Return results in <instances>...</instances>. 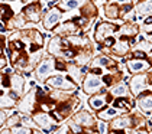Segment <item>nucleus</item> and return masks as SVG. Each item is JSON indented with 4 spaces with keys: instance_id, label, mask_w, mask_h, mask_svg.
Returning <instances> with one entry per match:
<instances>
[{
    "instance_id": "nucleus-1",
    "label": "nucleus",
    "mask_w": 152,
    "mask_h": 134,
    "mask_svg": "<svg viewBox=\"0 0 152 134\" xmlns=\"http://www.w3.org/2000/svg\"><path fill=\"white\" fill-rule=\"evenodd\" d=\"M100 84L101 82L96 78V77L90 75V77H87V79H85L84 88H85V91H87V92H94V91H97V89H99Z\"/></svg>"
},
{
    "instance_id": "nucleus-2",
    "label": "nucleus",
    "mask_w": 152,
    "mask_h": 134,
    "mask_svg": "<svg viewBox=\"0 0 152 134\" xmlns=\"http://www.w3.org/2000/svg\"><path fill=\"white\" fill-rule=\"evenodd\" d=\"M77 123H80L81 125H93L94 124V120L93 117H90V114L88 113H85V111H81V113H78L75 118H74Z\"/></svg>"
},
{
    "instance_id": "nucleus-3",
    "label": "nucleus",
    "mask_w": 152,
    "mask_h": 134,
    "mask_svg": "<svg viewBox=\"0 0 152 134\" xmlns=\"http://www.w3.org/2000/svg\"><path fill=\"white\" fill-rule=\"evenodd\" d=\"M60 17H61V12H60V10H52L49 15L47 16V19H45V28H47V29H51V28L60 20Z\"/></svg>"
},
{
    "instance_id": "nucleus-4",
    "label": "nucleus",
    "mask_w": 152,
    "mask_h": 134,
    "mask_svg": "<svg viewBox=\"0 0 152 134\" xmlns=\"http://www.w3.org/2000/svg\"><path fill=\"white\" fill-rule=\"evenodd\" d=\"M25 13H26V16L29 17V19H32V20H38L39 19V9H38V4H29L26 9H25Z\"/></svg>"
},
{
    "instance_id": "nucleus-5",
    "label": "nucleus",
    "mask_w": 152,
    "mask_h": 134,
    "mask_svg": "<svg viewBox=\"0 0 152 134\" xmlns=\"http://www.w3.org/2000/svg\"><path fill=\"white\" fill-rule=\"evenodd\" d=\"M145 81H146V78L143 77V75H141V77H135L133 79H132V89H133V92L138 94L143 86H145Z\"/></svg>"
},
{
    "instance_id": "nucleus-6",
    "label": "nucleus",
    "mask_w": 152,
    "mask_h": 134,
    "mask_svg": "<svg viewBox=\"0 0 152 134\" xmlns=\"http://www.w3.org/2000/svg\"><path fill=\"white\" fill-rule=\"evenodd\" d=\"M48 82H49L52 86H58V88H71V86H72L71 84H65L64 78H61V77H55V78H51Z\"/></svg>"
},
{
    "instance_id": "nucleus-7",
    "label": "nucleus",
    "mask_w": 152,
    "mask_h": 134,
    "mask_svg": "<svg viewBox=\"0 0 152 134\" xmlns=\"http://www.w3.org/2000/svg\"><path fill=\"white\" fill-rule=\"evenodd\" d=\"M51 61H45L41 67H39V69H38V77L39 78H45V75H48L51 72Z\"/></svg>"
},
{
    "instance_id": "nucleus-8",
    "label": "nucleus",
    "mask_w": 152,
    "mask_h": 134,
    "mask_svg": "<svg viewBox=\"0 0 152 134\" xmlns=\"http://www.w3.org/2000/svg\"><path fill=\"white\" fill-rule=\"evenodd\" d=\"M90 104H91V107H93V108L100 110L101 107L104 105V100L100 98V97H94V98H91V100H90Z\"/></svg>"
},
{
    "instance_id": "nucleus-9",
    "label": "nucleus",
    "mask_w": 152,
    "mask_h": 134,
    "mask_svg": "<svg viewBox=\"0 0 152 134\" xmlns=\"http://www.w3.org/2000/svg\"><path fill=\"white\" fill-rule=\"evenodd\" d=\"M36 121L42 125V127H48L51 124V120L48 116H45V114H39V116H36Z\"/></svg>"
},
{
    "instance_id": "nucleus-10",
    "label": "nucleus",
    "mask_w": 152,
    "mask_h": 134,
    "mask_svg": "<svg viewBox=\"0 0 152 134\" xmlns=\"http://www.w3.org/2000/svg\"><path fill=\"white\" fill-rule=\"evenodd\" d=\"M80 3H81L80 0H65V1L61 3V6L65 7V9H74V7L80 6Z\"/></svg>"
},
{
    "instance_id": "nucleus-11",
    "label": "nucleus",
    "mask_w": 152,
    "mask_h": 134,
    "mask_svg": "<svg viewBox=\"0 0 152 134\" xmlns=\"http://www.w3.org/2000/svg\"><path fill=\"white\" fill-rule=\"evenodd\" d=\"M139 105L143 108V110H146V111H151V97L149 95H146V98H141L139 101Z\"/></svg>"
},
{
    "instance_id": "nucleus-12",
    "label": "nucleus",
    "mask_w": 152,
    "mask_h": 134,
    "mask_svg": "<svg viewBox=\"0 0 152 134\" xmlns=\"http://www.w3.org/2000/svg\"><path fill=\"white\" fill-rule=\"evenodd\" d=\"M129 67H130V71H132V72H138V71L146 68V64H143V62H130Z\"/></svg>"
},
{
    "instance_id": "nucleus-13",
    "label": "nucleus",
    "mask_w": 152,
    "mask_h": 134,
    "mask_svg": "<svg viewBox=\"0 0 152 134\" xmlns=\"http://www.w3.org/2000/svg\"><path fill=\"white\" fill-rule=\"evenodd\" d=\"M149 10H151V1H145L143 4L139 6V13H142V15L149 13Z\"/></svg>"
},
{
    "instance_id": "nucleus-14",
    "label": "nucleus",
    "mask_w": 152,
    "mask_h": 134,
    "mask_svg": "<svg viewBox=\"0 0 152 134\" xmlns=\"http://www.w3.org/2000/svg\"><path fill=\"white\" fill-rule=\"evenodd\" d=\"M130 124V120H128V118H120V120H116L115 123H113V127H126V125H129Z\"/></svg>"
},
{
    "instance_id": "nucleus-15",
    "label": "nucleus",
    "mask_w": 152,
    "mask_h": 134,
    "mask_svg": "<svg viewBox=\"0 0 152 134\" xmlns=\"http://www.w3.org/2000/svg\"><path fill=\"white\" fill-rule=\"evenodd\" d=\"M10 105H13V101L0 94V107H10Z\"/></svg>"
},
{
    "instance_id": "nucleus-16",
    "label": "nucleus",
    "mask_w": 152,
    "mask_h": 134,
    "mask_svg": "<svg viewBox=\"0 0 152 134\" xmlns=\"http://www.w3.org/2000/svg\"><path fill=\"white\" fill-rule=\"evenodd\" d=\"M116 114H118V113H116L115 110H109L107 113H101L100 117H101V118H112L113 116H116Z\"/></svg>"
},
{
    "instance_id": "nucleus-17",
    "label": "nucleus",
    "mask_w": 152,
    "mask_h": 134,
    "mask_svg": "<svg viewBox=\"0 0 152 134\" xmlns=\"http://www.w3.org/2000/svg\"><path fill=\"white\" fill-rule=\"evenodd\" d=\"M126 92V88L125 86H116L115 89H113V94L115 95H122V94H125Z\"/></svg>"
},
{
    "instance_id": "nucleus-18",
    "label": "nucleus",
    "mask_w": 152,
    "mask_h": 134,
    "mask_svg": "<svg viewBox=\"0 0 152 134\" xmlns=\"http://www.w3.org/2000/svg\"><path fill=\"white\" fill-rule=\"evenodd\" d=\"M20 81H22V78H20V77H13V85L17 88V91H20V88H22Z\"/></svg>"
},
{
    "instance_id": "nucleus-19",
    "label": "nucleus",
    "mask_w": 152,
    "mask_h": 134,
    "mask_svg": "<svg viewBox=\"0 0 152 134\" xmlns=\"http://www.w3.org/2000/svg\"><path fill=\"white\" fill-rule=\"evenodd\" d=\"M107 16L116 17L118 16V9H115V7H109V9H107Z\"/></svg>"
},
{
    "instance_id": "nucleus-20",
    "label": "nucleus",
    "mask_w": 152,
    "mask_h": 134,
    "mask_svg": "<svg viewBox=\"0 0 152 134\" xmlns=\"http://www.w3.org/2000/svg\"><path fill=\"white\" fill-rule=\"evenodd\" d=\"M12 131H13V133H29V130H28V128H20V127H15V128H12Z\"/></svg>"
},
{
    "instance_id": "nucleus-21",
    "label": "nucleus",
    "mask_w": 152,
    "mask_h": 134,
    "mask_svg": "<svg viewBox=\"0 0 152 134\" xmlns=\"http://www.w3.org/2000/svg\"><path fill=\"white\" fill-rule=\"evenodd\" d=\"M103 81L107 85H110L112 84V77H110V75H106V77H103Z\"/></svg>"
},
{
    "instance_id": "nucleus-22",
    "label": "nucleus",
    "mask_w": 152,
    "mask_h": 134,
    "mask_svg": "<svg viewBox=\"0 0 152 134\" xmlns=\"http://www.w3.org/2000/svg\"><path fill=\"white\" fill-rule=\"evenodd\" d=\"M99 64H100V65H107V64H109V59H107V58H100Z\"/></svg>"
},
{
    "instance_id": "nucleus-23",
    "label": "nucleus",
    "mask_w": 152,
    "mask_h": 134,
    "mask_svg": "<svg viewBox=\"0 0 152 134\" xmlns=\"http://www.w3.org/2000/svg\"><path fill=\"white\" fill-rule=\"evenodd\" d=\"M133 56H135V58H142V59H143V58H145V53H143V52H135Z\"/></svg>"
},
{
    "instance_id": "nucleus-24",
    "label": "nucleus",
    "mask_w": 152,
    "mask_h": 134,
    "mask_svg": "<svg viewBox=\"0 0 152 134\" xmlns=\"http://www.w3.org/2000/svg\"><path fill=\"white\" fill-rule=\"evenodd\" d=\"M57 69H62V71H64V69H65V65H64L62 62H57Z\"/></svg>"
},
{
    "instance_id": "nucleus-25",
    "label": "nucleus",
    "mask_w": 152,
    "mask_h": 134,
    "mask_svg": "<svg viewBox=\"0 0 152 134\" xmlns=\"http://www.w3.org/2000/svg\"><path fill=\"white\" fill-rule=\"evenodd\" d=\"M3 85H4V86H9V78H7V77H3Z\"/></svg>"
},
{
    "instance_id": "nucleus-26",
    "label": "nucleus",
    "mask_w": 152,
    "mask_h": 134,
    "mask_svg": "<svg viewBox=\"0 0 152 134\" xmlns=\"http://www.w3.org/2000/svg\"><path fill=\"white\" fill-rule=\"evenodd\" d=\"M106 128H107V125H106V124H100V131L101 133H104V131H106Z\"/></svg>"
},
{
    "instance_id": "nucleus-27",
    "label": "nucleus",
    "mask_w": 152,
    "mask_h": 134,
    "mask_svg": "<svg viewBox=\"0 0 152 134\" xmlns=\"http://www.w3.org/2000/svg\"><path fill=\"white\" fill-rule=\"evenodd\" d=\"M16 121H17V118H10L9 120V124L12 125V124H16Z\"/></svg>"
},
{
    "instance_id": "nucleus-28",
    "label": "nucleus",
    "mask_w": 152,
    "mask_h": 134,
    "mask_svg": "<svg viewBox=\"0 0 152 134\" xmlns=\"http://www.w3.org/2000/svg\"><path fill=\"white\" fill-rule=\"evenodd\" d=\"M112 1H119V3H128L129 0H112Z\"/></svg>"
},
{
    "instance_id": "nucleus-29",
    "label": "nucleus",
    "mask_w": 152,
    "mask_h": 134,
    "mask_svg": "<svg viewBox=\"0 0 152 134\" xmlns=\"http://www.w3.org/2000/svg\"><path fill=\"white\" fill-rule=\"evenodd\" d=\"M3 117H4V116H3V114H1V113H0V123H1V121H3Z\"/></svg>"
},
{
    "instance_id": "nucleus-30",
    "label": "nucleus",
    "mask_w": 152,
    "mask_h": 134,
    "mask_svg": "<svg viewBox=\"0 0 152 134\" xmlns=\"http://www.w3.org/2000/svg\"><path fill=\"white\" fill-rule=\"evenodd\" d=\"M0 67H3V61H0Z\"/></svg>"
},
{
    "instance_id": "nucleus-31",
    "label": "nucleus",
    "mask_w": 152,
    "mask_h": 134,
    "mask_svg": "<svg viewBox=\"0 0 152 134\" xmlns=\"http://www.w3.org/2000/svg\"><path fill=\"white\" fill-rule=\"evenodd\" d=\"M0 1H3V0H0Z\"/></svg>"
}]
</instances>
